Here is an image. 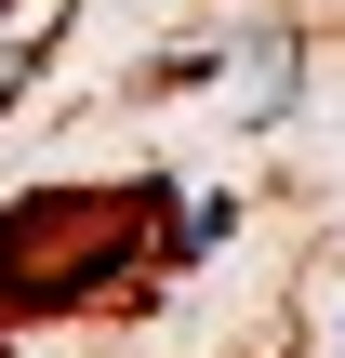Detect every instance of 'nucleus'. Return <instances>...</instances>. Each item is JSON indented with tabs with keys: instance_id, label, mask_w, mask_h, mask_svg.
<instances>
[{
	"instance_id": "f257e3e1",
	"label": "nucleus",
	"mask_w": 345,
	"mask_h": 358,
	"mask_svg": "<svg viewBox=\"0 0 345 358\" xmlns=\"http://www.w3.org/2000/svg\"><path fill=\"white\" fill-rule=\"evenodd\" d=\"M239 213L226 199H186L160 173H120V186H40L0 213V319H66L93 292H133L146 266H186L213 252Z\"/></svg>"
},
{
	"instance_id": "f03ea898",
	"label": "nucleus",
	"mask_w": 345,
	"mask_h": 358,
	"mask_svg": "<svg viewBox=\"0 0 345 358\" xmlns=\"http://www.w3.org/2000/svg\"><path fill=\"white\" fill-rule=\"evenodd\" d=\"M53 27H66V0H0V106L53 66Z\"/></svg>"
}]
</instances>
